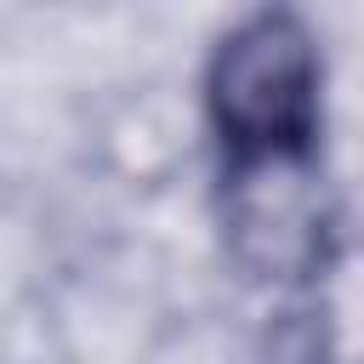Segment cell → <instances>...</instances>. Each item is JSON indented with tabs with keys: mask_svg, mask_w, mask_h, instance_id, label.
<instances>
[{
	"mask_svg": "<svg viewBox=\"0 0 364 364\" xmlns=\"http://www.w3.org/2000/svg\"><path fill=\"white\" fill-rule=\"evenodd\" d=\"M193 131L210 165L330 148V46L301 6H245L199 51Z\"/></svg>",
	"mask_w": 364,
	"mask_h": 364,
	"instance_id": "6da1fadb",
	"label": "cell"
},
{
	"mask_svg": "<svg viewBox=\"0 0 364 364\" xmlns=\"http://www.w3.org/2000/svg\"><path fill=\"white\" fill-rule=\"evenodd\" d=\"M210 228L228 273L245 290L284 301L324 267L353 222L336 193L330 154H307L210 165Z\"/></svg>",
	"mask_w": 364,
	"mask_h": 364,
	"instance_id": "7a4b0ae2",
	"label": "cell"
},
{
	"mask_svg": "<svg viewBox=\"0 0 364 364\" xmlns=\"http://www.w3.org/2000/svg\"><path fill=\"white\" fill-rule=\"evenodd\" d=\"M284 364H364V228L324 256V267L273 301Z\"/></svg>",
	"mask_w": 364,
	"mask_h": 364,
	"instance_id": "3957f363",
	"label": "cell"
}]
</instances>
